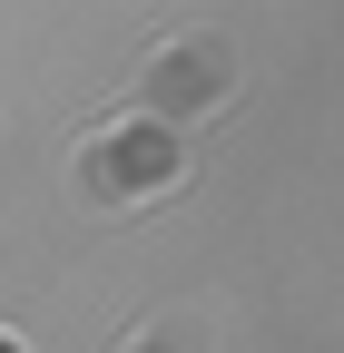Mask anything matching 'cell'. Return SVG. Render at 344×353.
<instances>
[{
	"label": "cell",
	"mask_w": 344,
	"mask_h": 353,
	"mask_svg": "<svg viewBox=\"0 0 344 353\" xmlns=\"http://www.w3.org/2000/svg\"><path fill=\"white\" fill-rule=\"evenodd\" d=\"M236 88H246V59H236L227 30H167L157 50L128 69V108L167 118V128H207V118L236 108Z\"/></svg>",
	"instance_id": "7a4b0ae2"
},
{
	"label": "cell",
	"mask_w": 344,
	"mask_h": 353,
	"mask_svg": "<svg viewBox=\"0 0 344 353\" xmlns=\"http://www.w3.org/2000/svg\"><path fill=\"white\" fill-rule=\"evenodd\" d=\"M118 353H217V314H197V304H167V314H148Z\"/></svg>",
	"instance_id": "3957f363"
},
{
	"label": "cell",
	"mask_w": 344,
	"mask_h": 353,
	"mask_svg": "<svg viewBox=\"0 0 344 353\" xmlns=\"http://www.w3.org/2000/svg\"><path fill=\"white\" fill-rule=\"evenodd\" d=\"M0 353H30V343H20V334H0Z\"/></svg>",
	"instance_id": "277c9868"
},
{
	"label": "cell",
	"mask_w": 344,
	"mask_h": 353,
	"mask_svg": "<svg viewBox=\"0 0 344 353\" xmlns=\"http://www.w3.org/2000/svg\"><path fill=\"white\" fill-rule=\"evenodd\" d=\"M69 187L89 216H138V206H167L197 187V157H187V128L167 118H108L69 148Z\"/></svg>",
	"instance_id": "6da1fadb"
}]
</instances>
